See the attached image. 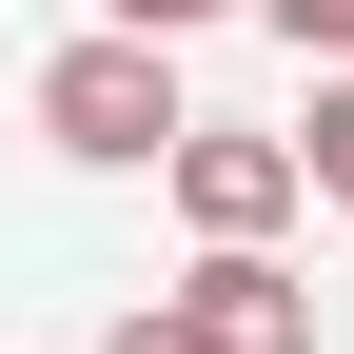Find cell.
I'll use <instances>...</instances> for the list:
<instances>
[{
  "instance_id": "1",
  "label": "cell",
  "mask_w": 354,
  "mask_h": 354,
  "mask_svg": "<svg viewBox=\"0 0 354 354\" xmlns=\"http://www.w3.org/2000/svg\"><path fill=\"white\" fill-rule=\"evenodd\" d=\"M177 39H138V20H99V39H59V59H39V138H59L79 177H158L177 158Z\"/></svg>"
},
{
  "instance_id": "2",
  "label": "cell",
  "mask_w": 354,
  "mask_h": 354,
  "mask_svg": "<svg viewBox=\"0 0 354 354\" xmlns=\"http://www.w3.org/2000/svg\"><path fill=\"white\" fill-rule=\"evenodd\" d=\"M177 216H197V236H295V197H315V177H295V138H236V118H177Z\"/></svg>"
},
{
  "instance_id": "3",
  "label": "cell",
  "mask_w": 354,
  "mask_h": 354,
  "mask_svg": "<svg viewBox=\"0 0 354 354\" xmlns=\"http://www.w3.org/2000/svg\"><path fill=\"white\" fill-rule=\"evenodd\" d=\"M177 315L216 354H315V276H295L276 236H197V276H177Z\"/></svg>"
},
{
  "instance_id": "4",
  "label": "cell",
  "mask_w": 354,
  "mask_h": 354,
  "mask_svg": "<svg viewBox=\"0 0 354 354\" xmlns=\"http://www.w3.org/2000/svg\"><path fill=\"white\" fill-rule=\"evenodd\" d=\"M295 177L354 216V59H315V118H295Z\"/></svg>"
},
{
  "instance_id": "5",
  "label": "cell",
  "mask_w": 354,
  "mask_h": 354,
  "mask_svg": "<svg viewBox=\"0 0 354 354\" xmlns=\"http://www.w3.org/2000/svg\"><path fill=\"white\" fill-rule=\"evenodd\" d=\"M256 20H276L295 59H354V0H256Z\"/></svg>"
},
{
  "instance_id": "6",
  "label": "cell",
  "mask_w": 354,
  "mask_h": 354,
  "mask_svg": "<svg viewBox=\"0 0 354 354\" xmlns=\"http://www.w3.org/2000/svg\"><path fill=\"white\" fill-rule=\"evenodd\" d=\"M99 354H216V335H197V315H177V295H138V315H118Z\"/></svg>"
},
{
  "instance_id": "7",
  "label": "cell",
  "mask_w": 354,
  "mask_h": 354,
  "mask_svg": "<svg viewBox=\"0 0 354 354\" xmlns=\"http://www.w3.org/2000/svg\"><path fill=\"white\" fill-rule=\"evenodd\" d=\"M99 20H138V39H197V20H256V0H99Z\"/></svg>"
}]
</instances>
